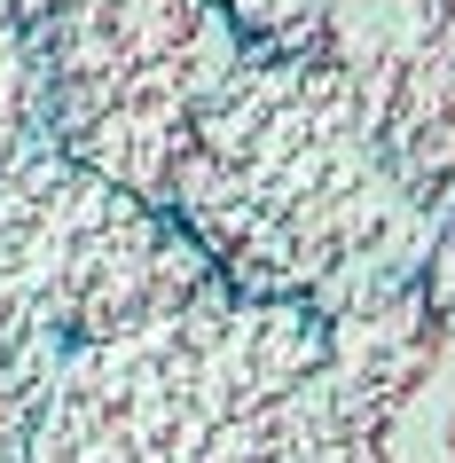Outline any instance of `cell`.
Wrapping results in <instances>:
<instances>
[{
    "label": "cell",
    "instance_id": "52a82bcc",
    "mask_svg": "<svg viewBox=\"0 0 455 463\" xmlns=\"http://www.w3.org/2000/svg\"><path fill=\"white\" fill-rule=\"evenodd\" d=\"M48 149V102H40V63H32V24L0 8V173Z\"/></svg>",
    "mask_w": 455,
    "mask_h": 463
},
{
    "label": "cell",
    "instance_id": "30bf717a",
    "mask_svg": "<svg viewBox=\"0 0 455 463\" xmlns=\"http://www.w3.org/2000/svg\"><path fill=\"white\" fill-rule=\"evenodd\" d=\"M0 8H8V16H24V24L40 16V0H0Z\"/></svg>",
    "mask_w": 455,
    "mask_h": 463
},
{
    "label": "cell",
    "instance_id": "6da1fadb",
    "mask_svg": "<svg viewBox=\"0 0 455 463\" xmlns=\"http://www.w3.org/2000/svg\"><path fill=\"white\" fill-rule=\"evenodd\" d=\"M213 275L243 298L337 315L346 298L424 275L440 213L401 189L330 55H260L220 79L157 196Z\"/></svg>",
    "mask_w": 455,
    "mask_h": 463
},
{
    "label": "cell",
    "instance_id": "ba28073f",
    "mask_svg": "<svg viewBox=\"0 0 455 463\" xmlns=\"http://www.w3.org/2000/svg\"><path fill=\"white\" fill-rule=\"evenodd\" d=\"M55 369H63V354L16 338V330H0V463H24L32 416H40V401H48Z\"/></svg>",
    "mask_w": 455,
    "mask_h": 463
},
{
    "label": "cell",
    "instance_id": "7a4b0ae2",
    "mask_svg": "<svg viewBox=\"0 0 455 463\" xmlns=\"http://www.w3.org/2000/svg\"><path fill=\"white\" fill-rule=\"evenodd\" d=\"M322 315L228 283L102 345H71L24 463H299Z\"/></svg>",
    "mask_w": 455,
    "mask_h": 463
},
{
    "label": "cell",
    "instance_id": "8992f818",
    "mask_svg": "<svg viewBox=\"0 0 455 463\" xmlns=\"http://www.w3.org/2000/svg\"><path fill=\"white\" fill-rule=\"evenodd\" d=\"M330 63L354 79L384 165L431 213L455 204V0H337Z\"/></svg>",
    "mask_w": 455,
    "mask_h": 463
},
{
    "label": "cell",
    "instance_id": "9c48e42d",
    "mask_svg": "<svg viewBox=\"0 0 455 463\" xmlns=\"http://www.w3.org/2000/svg\"><path fill=\"white\" fill-rule=\"evenodd\" d=\"M220 8L260 55H330L337 0H220Z\"/></svg>",
    "mask_w": 455,
    "mask_h": 463
},
{
    "label": "cell",
    "instance_id": "3957f363",
    "mask_svg": "<svg viewBox=\"0 0 455 463\" xmlns=\"http://www.w3.org/2000/svg\"><path fill=\"white\" fill-rule=\"evenodd\" d=\"M220 275L166 204L102 181L63 149L0 173V330L71 354L189 307Z\"/></svg>",
    "mask_w": 455,
    "mask_h": 463
},
{
    "label": "cell",
    "instance_id": "5b68a950",
    "mask_svg": "<svg viewBox=\"0 0 455 463\" xmlns=\"http://www.w3.org/2000/svg\"><path fill=\"white\" fill-rule=\"evenodd\" d=\"M299 463H455V330L416 275L322 315Z\"/></svg>",
    "mask_w": 455,
    "mask_h": 463
},
{
    "label": "cell",
    "instance_id": "277c9868",
    "mask_svg": "<svg viewBox=\"0 0 455 463\" xmlns=\"http://www.w3.org/2000/svg\"><path fill=\"white\" fill-rule=\"evenodd\" d=\"M32 63L48 142L157 204L196 110L243 63V32L220 0H40Z\"/></svg>",
    "mask_w": 455,
    "mask_h": 463
}]
</instances>
